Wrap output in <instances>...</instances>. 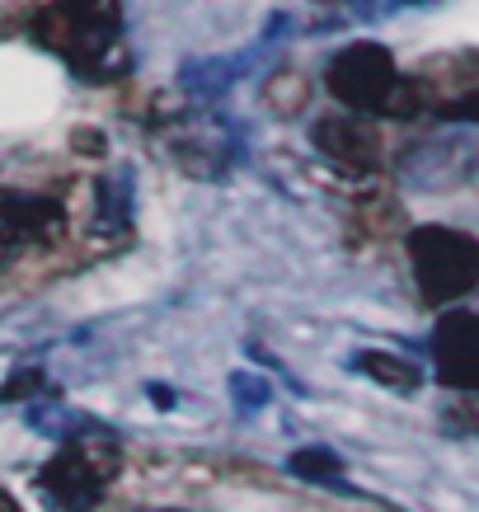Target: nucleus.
Masks as SVG:
<instances>
[{
    "mask_svg": "<svg viewBox=\"0 0 479 512\" xmlns=\"http://www.w3.org/2000/svg\"><path fill=\"white\" fill-rule=\"evenodd\" d=\"M325 85L348 113H390V118H404V113L418 109L414 90L404 85L400 66H395V57L381 43H348L329 62Z\"/></svg>",
    "mask_w": 479,
    "mask_h": 512,
    "instance_id": "1",
    "label": "nucleus"
},
{
    "mask_svg": "<svg viewBox=\"0 0 479 512\" xmlns=\"http://www.w3.org/2000/svg\"><path fill=\"white\" fill-rule=\"evenodd\" d=\"M0 512H19V503L10 494H5V489H0Z\"/></svg>",
    "mask_w": 479,
    "mask_h": 512,
    "instance_id": "13",
    "label": "nucleus"
},
{
    "mask_svg": "<svg viewBox=\"0 0 479 512\" xmlns=\"http://www.w3.org/2000/svg\"><path fill=\"white\" fill-rule=\"evenodd\" d=\"M231 386L245 390V395H240V409H263V404H268V381H254V376H235Z\"/></svg>",
    "mask_w": 479,
    "mask_h": 512,
    "instance_id": "11",
    "label": "nucleus"
},
{
    "mask_svg": "<svg viewBox=\"0 0 479 512\" xmlns=\"http://www.w3.org/2000/svg\"><path fill=\"white\" fill-rule=\"evenodd\" d=\"M409 264L418 296L428 306H451L475 292L479 282V240L451 226H418L409 231Z\"/></svg>",
    "mask_w": 479,
    "mask_h": 512,
    "instance_id": "2",
    "label": "nucleus"
},
{
    "mask_svg": "<svg viewBox=\"0 0 479 512\" xmlns=\"http://www.w3.org/2000/svg\"><path fill=\"white\" fill-rule=\"evenodd\" d=\"M353 367L367 376V381H376V386H386V390H418V381H423V372H418L414 362L400 353H390V348H367V353H357Z\"/></svg>",
    "mask_w": 479,
    "mask_h": 512,
    "instance_id": "8",
    "label": "nucleus"
},
{
    "mask_svg": "<svg viewBox=\"0 0 479 512\" xmlns=\"http://www.w3.org/2000/svg\"><path fill=\"white\" fill-rule=\"evenodd\" d=\"M437 113H442L447 123H470V127H479V90L456 94V99H447V104H442Z\"/></svg>",
    "mask_w": 479,
    "mask_h": 512,
    "instance_id": "10",
    "label": "nucleus"
},
{
    "mask_svg": "<svg viewBox=\"0 0 479 512\" xmlns=\"http://www.w3.org/2000/svg\"><path fill=\"white\" fill-rule=\"evenodd\" d=\"M437 376L456 390H479V315L447 311L433 329Z\"/></svg>",
    "mask_w": 479,
    "mask_h": 512,
    "instance_id": "5",
    "label": "nucleus"
},
{
    "mask_svg": "<svg viewBox=\"0 0 479 512\" xmlns=\"http://www.w3.org/2000/svg\"><path fill=\"white\" fill-rule=\"evenodd\" d=\"M62 226V207L47 198H29V193H0V249L43 240Z\"/></svg>",
    "mask_w": 479,
    "mask_h": 512,
    "instance_id": "7",
    "label": "nucleus"
},
{
    "mask_svg": "<svg viewBox=\"0 0 479 512\" xmlns=\"http://www.w3.org/2000/svg\"><path fill=\"white\" fill-rule=\"evenodd\" d=\"M43 386V372H19L15 381L0 386V400H24V390H38Z\"/></svg>",
    "mask_w": 479,
    "mask_h": 512,
    "instance_id": "12",
    "label": "nucleus"
},
{
    "mask_svg": "<svg viewBox=\"0 0 479 512\" xmlns=\"http://www.w3.org/2000/svg\"><path fill=\"white\" fill-rule=\"evenodd\" d=\"M118 475V451L109 437H80L62 447L38 475V489L57 512H90Z\"/></svg>",
    "mask_w": 479,
    "mask_h": 512,
    "instance_id": "3",
    "label": "nucleus"
},
{
    "mask_svg": "<svg viewBox=\"0 0 479 512\" xmlns=\"http://www.w3.org/2000/svg\"><path fill=\"white\" fill-rule=\"evenodd\" d=\"M310 141L320 146V156L343 165L348 174H367L381 160V137L367 123H357V118H320Z\"/></svg>",
    "mask_w": 479,
    "mask_h": 512,
    "instance_id": "6",
    "label": "nucleus"
},
{
    "mask_svg": "<svg viewBox=\"0 0 479 512\" xmlns=\"http://www.w3.org/2000/svg\"><path fill=\"white\" fill-rule=\"evenodd\" d=\"M287 470H292L296 480H310V484H339L343 461L329 447H301L287 456Z\"/></svg>",
    "mask_w": 479,
    "mask_h": 512,
    "instance_id": "9",
    "label": "nucleus"
},
{
    "mask_svg": "<svg viewBox=\"0 0 479 512\" xmlns=\"http://www.w3.org/2000/svg\"><path fill=\"white\" fill-rule=\"evenodd\" d=\"M33 33L43 47L62 52L66 62L104 57L118 38V0H62L57 10H47Z\"/></svg>",
    "mask_w": 479,
    "mask_h": 512,
    "instance_id": "4",
    "label": "nucleus"
}]
</instances>
